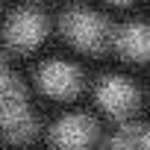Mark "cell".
<instances>
[{
	"instance_id": "cell-6",
	"label": "cell",
	"mask_w": 150,
	"mask_h": 150,
	"mask_svg": "<svg viewBox=\"0 0 150 150\" xmlns=\"http://www.w3.org/2000/svg\"><path fill=\"white\" fill-rule=\"evenodd\" d=\"M135 88L124 80V77H106L103 83H100V88H97V100H100V106L106 109V112H112V115H124V112H129L132 109V103H135Z\"/></svg>"
},
{
	"instance_id": "cell-5",
	"label": "cell",
	"mask_w": 150,
	"mask_h": 150,
	"mask_svg": "<svg viewBox=\"0 0 150 150\" xmlns=\"http://www.w3.org/2000/svg\"><path fill=\"white\" fill-rule=\"evenodd\" d=\"M38 80H41L44 91H50L56 97H71L80 88V71L68 62H47L38 71Z\"/></svg>"
},
{
	"instance_id": "cell-3",
	"label": "cell",
	"mask_w": 150,
	"mask_h": 150,
	"mask_svg": "<svg viewBox=\"0 0 150 150\" xmlns=\"http://www.w3.org/2000/svg\"><path fill=\"white\" fill-rule=\"evenodd\" d=\"M44 33H47V21L35 9H24V12L12 15V21L6 27V41L18 50H30L44 38Z\"/></svg>"
},
{
	"instance_id": "cell-1",
	"label": "cell",
	"mask_w": 150,
	"mask_h": 150,
	"mask_svg": "<svg viewBox=\"0 0 150 150\" xmlns=\"http://www.w3.org/2000/svg\"><path fill=\"white\" fill-rule=\"evenodd\" d=\"M0 127L12 138H21V141L35 132V121L24 100V91L6 65H0Z\"/></svg>"
},
{
	"instance_id": "cell-4",
	"label": "cell",
	"mask_w": 150,
	"mask_h": 150,
	"mask_svg": "<svg viewBox=\"0 0 150 150\" xmlns=\"http://www.w3.org/2000/svg\"><path fill=\"white\" fill-rule=\"evenodd\" d=\"M94 138V121L86 115H68L53 127V144L59 150H83Z\"/></svg>"
},
{
	"instance_id": "cell-2",
	"label": "cell",
	"mask_w": 150,
	"mask_h": 150,
	"mask_svg": "<svg viewBox=\"0 0 150 150\" xmlns=\"http://www.w3.org/2000/svg\"><path fill=\"white\" fill-rule=\"evenodd\" d=\"M62 27H65L68 38L77 44V47H83V50H103L112 41L109 24L100 15L88 12V9H71L62 18Z\"/></svg>"
},
{
	"instance_id": "cell-8",
	"label": "cell",
	"mask_w": 150,
	"mask_h": 150,
	"mask_svg": "<svg viewBox=\"0 0 150 150\" xmlns=\"http://www.w3.org/2000/svg\"><path fill=\"white\" fill-rule=\"evenodd\" d=\"M144 150H150V127H144Z\"/></svg>"
},
{
	"instance_id": "cell-9",
	"label": "cell",
	"mask_w": 150,
	"mask_h": 150,
	"mask_svg": "<svg viewBox=\"0 0 150 150\" xmlns=\"http://www.w3.org/2000/svg\"><path fill=\"white\" fill-rule=\"evenodd\" d=\"M115 3H127V0H115Z\"/></svg>"
},
{
	"instance_id": "cell-7",
	"label": "cell",
	"mask_w": 150,
	"mask_h": 150,
	"mask_svg": "<svg viewBox=\"0 0 150 150\" xmlns=\"http://www.w3.org/2000/svg\"><path fill=\"white\" fill-rule=\"evenodd\" d=\"M115 47L132 59H147L150 56V24H127L115 35Z\"/></svg>"
}]
</instances>
